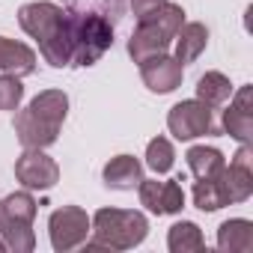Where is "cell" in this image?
<instances>
[{
    "instance_id": "10",
    "label": "cell",
    "mask_w": 253,
    "mask_h": 253,
    "mask_svg": "<svg viewBox=\"0 0 253 253\" xmlns=\"http://www.w3.org/2000/svg\"><path fill=\"white\" fill-rule=\"evenodd\" d=\"M182 75H185V66L176 57H170V54H158V57H149V60L140 63L143 84L152 92H158V95L173 92L176 86H182Z\"/></svg>"
},
{
    "instance_id": "16",
    "label": "cell",
    "mask_w": 253,
    "mask_h": 253,
    "mask_svg": "<svg viewBox=\"0 0 253 253\" xmlns=\"http://www.w3.org/2000/svg\"><path fill=\"white\" fill-rule=\"evenodd\" d=\"M206 45H209V30H206V24H200V21L182 24L179 33H176V60H179L182 66H188V63H194V60L206 51Z\"/></svg>"
},
{
    "instance_id": "17",
    "label": "cell",
    "mask_w": 253,
    "mask_h": 253,
    "mask_svg": "<svg viewBox=\"0 0 253 253\" xmlns=\"http://www.w3.org/2000/svg\"><path fill=\"white\" fill-rule=\"evenodd\" d=\"M185 158H188V167H191L194 179H217L220 170L226 167L223 152L214 149V146H194V149H188Z\"/></svg>"
},
{
    "instance_id": "13",
    "label": "cell",
    "mask_w": 253,
    "mask_h": 253,
    "mask_svg": "<svg viewBox=\"0 0 253 253\" xmlns=\"http://www.w3.org/2000/svg\"><path fill=\"white\" fill-rule=\"evenodd\" d=\"M0 72L15 75V78H27L36 72V51L24 42L0 36Z\"/></svg>"
},
{
    "instance_id": "14",
    "label": "cell",
    "mask_w": 253,
    "mask_h": 253,
    "mask_svg": "<svg viewBox=\"0 0 253 253\" xmlns=\"http://www.w3.org/2000/svg\"><path fill=\"white\" fill-rule=\"evenodd\" d=\"M217 185H220V194H223V203H226V206L244 203V200H250V194H253V170H250V167L229 164V167L220 170Z\"/></svg>"
},
{
    "instance_id": "11",
    "label": "cell",
    "mask_w": 253,
    "mask_h": 253,
    "mask_svg": "<svg viewBox=\"0 0 253 253\" xmlns=\"http://www.w3.org/2000/svg\"><path fill=\"white\" fill-rule=\"evenodd\" d=\"M223 131L238 143H253V89L241 86L223 110Z\"/></svg>"
},
{
    "instance_id": "9",
    "label": "cell",
    "mask_w": 253,
    "mask_h": 253,
    "mask_svg": "<svg viewBox=\"0 0 253 253\" xmlns=\"http://www.w3.org/2000/svg\"><path fill=\"white\" fill-rule=\"evenodd\" d=\"M140 203L152 214H179L185 209V191L179 179L170 182H155V179H140Z\"/></svg>"
},
{
    "instance_id": "7",
    "label": "cell",
    "mask_w": 253,
    "mask_h": 253,
    "mask_svg": "<svg viewBox=\"0 0 253 253\" xmlns=\"http://www.w3.org/2000/svg\"><path fill=\"white\" fill-rule=\"evenodd\" d=\"M211 107L203 104L200 98L191 101H179L170 113H167V128L176 140H194L203 134H211Z\"/></svg>"
},
{
    "instance_id": "8",
    "label": "cell",
    "mask_w": 253,
    "mask_h": 253,
    "mask_svg": "<svg viewBox=\"0 0 253 253\" xmlns=\"http://www.w3.org/2000/svg\"><path fill=\"white\" fill-rule=\"evenodd\" d=\"M15 179L30 191H48L60 182V167L42 149H24V155L15 161Z\"/></svg>"
},
{
    "instance_id": "25",
    "label": "cell",
    "mask_w": 253,
    "mask_h": 253,
    "mask_svg": "<svg viewBox=\"0 0 253 253\" xmlns=\"http://www.w3.org/2000/svg\"><path fill=\"white\" fill-rule=\"evenodd\" d=\"M164 3H167V0H131V12H134V18L140 21V18L152 15L155 9H161Z\"/></svg>"
},
{
    "instance_id": "2",
    "label": "cell",
    "mask_w": 253,
    "mask_h": 253,
    "mask_svg": "<svg viewBox=\"0 0 253 253\" xmlns=\"http://www.w3.org/2000/svg\"><path fill=\"white\" fill-rule=\"evenodd\" d=\"M89 232L95 238L84 241L86 250H131L149 235V220L128 209H98Z\"/></svg>"
},
{
    "instance_id": "15",
    "label": "cell",
    "mask_w": 253,
    "mask_h": 253,
    "mask_svg": "<svg viewBox=\"0 0 253 253\" xmlns=\"http://www.w3.org/2000/svg\"><path fill=\"white\" fill-rule=\"evenodd\" d=\"M217 247L223 253H250L253 250V223L244 217L223 220L217 229Z\"/></svg>"
},
{
    "instance_id": "23",
    "label": "cell",
    "mask_w": 253,
    "mask_h": 253,
    "mask_svg": "<svg viewBox=\"0 0 253 253\" xmlns=\"http://www.w3.org/2000/svg\"><path fill=\"white\" fill-rule=\"evenodd\" d=\"M194 206L203 209V211H217V209L226 206L217 179H197L194 182Z\"/></svg>"
},
{
    "instance_id": "26",
    "label": "cell",
    "mask_w": 253,
    "mask_h": 253,
    "mask_svg": "<svg viewBox=\"0 0 253 253\" xmlns=\"http://www.w3.org/2000/svg\"><path fill=\"white\" fill-rule=\"evenodd\" d=\"M229 164H238V167H250L253 170V152H250V146L247 143H241V149L232 155V161Z\"/></svg>"
},
{
    "instance_id": "18",
    "label": "cell",
    "mask_w": 253,
    "mask_h": 253,
    "mask_svg": "<svg viewBox=\"0 0 253 253\" xmlns=\"http://www.w3.org/2000/svg\"><path fill=\"white\" fill-rule=\"evenodd\" d=\"M36 200L27 191H15L6 200H0V223H33Z\"/></svg>"
},
{
    "instance_id": "27",
    "label": "cell",
    "mask_w": 253,
    "mask_h": 253,
    "mask_svg": "<svg viewBox=\"0 0 253 253\" xmlns=\"http://www.w3.org/2000/svg\"><path fill=\"white\" fill-rule=\"evenodd\" d=\"M0 250H6V244H3V241H0Z\"/></svg>"
},
{
    "instance_id": "12",
    "label": "cell",
    "mask_w": 253,
    "mask_h": 253,
    "mask_svg": "<svg viewBox=\"0 0 253 253\" xmlns=\"http://www.w3.org/2000/svg\"><path fill=\"white\" fill-rule=\"evenodd\" d=\"M101 179L113 191H134L140 185V179H143V167H140V161L134 155H116V158H110L104 164Z\"/></svg>"
},
{
    "instance_id": "22",
    "label": "cell",
    "mask_w": 253,
    "mask_h": 253,
    "mask_svg": "<svg viewBox=\"0 0 253 253\" xmlns=\"http://www.w3.org/2000/svg\"><path fill=\"white\" fill-rule=\"evenodd\" d=\"M0 232H3V244L15 253H30L36 247L33 223H0Z\"/></svg>"
},
{
    "instance_id": "24",
    "label": "cell",
    "mask_w": 253,
    "mask_h": 253,
    "mask_svg": "<svg viewBox=\"0 0 253 253\" xmlns=\"http://www.w3.org/2000/svg\"><path fill=\"white\" fill-rule=\"evenodd\" d=\"M24 98V86L15 75H0V110H18Z\"/></svg>"
},
{
    "instance_id": "3",
    "label": "cell",
    "mask_w": 253,
    "mask_h": 253,
    "mask_svg": "<svg viewBox=\"0 0 253 253\" xmlns=\"http://www.w3.org/2000/svg\"><path fill=\"white\" fill-rule=\"evenodd\" d=\"M185 24V9L179 3H167L161 9H155L152 15L140 18L137 21V30L131 33L128 39V54L134 63H143L149 57H158V54H167L179 27Z\"/></svg>"
},
{
    "instance_id": "6",
    "label": "cell",
    "mask_w": 253,
    "mask_h": 253,
    "mask_svg": "<svg viewBox=\"0 0 253 253\" xmlns=\"http://www.w3.org/2000/svg\"><path fill=\"white\" fill-rule=\"evenodd\" d=\"M18 24L27 36H33L39 45L54 39L63 24H66V9L57 3H48V0H36V3H24L18 9Z\"/></svg>"
},
{
    "instance_id": "1",
    "label": "cell",
    "mask_w": 253,
    "mask_h": 253,
    "mask_svg": "<svg viewBox=\"0 0 253 253\" xmlns=\"http://www.w3.org/2000/svg\"><path fill=\"white\" fill-rule=\"evenodd\" d=\"M69 113V95L63 89H45L39 92L27 110L15 116V137L24 149H45L57 143L60 125Z\"/></svg>"
},
{
    "instance_id": "19",
    "label": "cell",
    "mask_w": 253,
    "mask_h": 253,
    "mask_svg": "<svg viewBox=\"0 0 253 253\" xmlns=\"http://www.w3.org/2000/svg\"><path fill=\"white\" fill-rule=\"evenodd\" d=\"M197 98L209 107H217V104H226L232 98V84L226 75L220 72H206L200 81H197Z\"/></svg>"
},
{
    "instance_id": "21",
    "label": "cell",
    "mask_w": 253,
    "mask_h": 253,
    "mask_svg": "<svg viewBox=\"0 0 253 253\" xmlns=\"http://www.w3.org/2000/svg\"><path fill=\"white\" fill-rule=\"evenodd\" d=\"M173 161H176V152H173V143L167 137L149 140V146H146V167L149 170H155L158 176H164V173L173 170Z\"/></svg>"
},
{
    "instance_id": "4",
    "label": "cell",
    "mask_w": 253,
    "mask_h": 253,
    "mask_svg": "<svg viewBox=\"0 0 253 253\" xmlns=\"http://www.w3.org/2000/svg\"><path fill=\"white\" fill-rule=\"evenodd\" d=\"M72 27V66L98 63L113 45V24L98 12H69Z\"/></svg>"
},
{
    "instance_id": "5",
    "label": "cell",
    "mask_w": 253,
    "mask_h": 253,
    "mask_svg": "<svg viewBox=\"0 0 253 253\" xmlns=\"http://www.w3.org/2000/svg\"><path fill=\"white\" fill-rule=\"evenodd\" d=\"M89 229H92V220L81 206H63V209L51 211V217H48V232H51V244L57 253L81 247L86 241Z\"/></svg>"
},
{
    "instance_id": "20",
    "label": "cell",
    "mask_w": 253,
    "mask_h": 253,
    "mask_svg": "<svg viewBox=\"0 0 253 253\" xmlns=\"http://www.w3.org/2000/svg\"><path fill=\"white\" fill-rule=\"evenodd\" d=\"M167 247L173 253H197L206 247V238L200 232V226L194 220H179L170 226V235H167Z\"/></svg>"
}]
</instances>
